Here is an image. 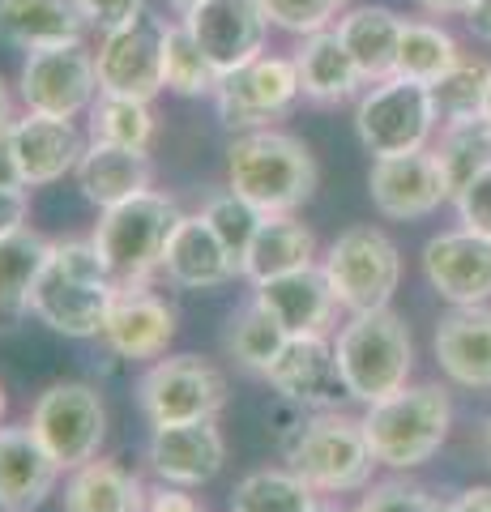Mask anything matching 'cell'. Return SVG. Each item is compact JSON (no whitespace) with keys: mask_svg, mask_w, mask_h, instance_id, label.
<instances>
[{"mask_svg":"<svg viewBox=\"0 0 491 512\" xmlns=\"http://www.w3.org/2000/svg\"><path fill=\"white\" fill-rule=\"evenodd\" d=\"M316 491L287 470H252L231 491V512H308Z\"/></svg>","mask_w":491,"mask_h":512,"instance_id":"d590c367","label":"cell"},{"mask_svg":"<svg viewBox=\"0 0 491 512\" xmlns=\"http://www.w3.org/2000/svg\"><path fill=\"white\" fill-rule=\"evenodd\" d=\"M30 192L26 188H5L0 184V239L30 227Z\"/></svg>","mask_w":491,"mask_h":512,"instance_id":"ee69618b","label":"cell"},{"mask_svg":"<svg viewBox=\"0 0 491 512\" xmlns=\"http://www.w3.org/2000/svg\"><path fill=\"white\" fill-rule=\"evenodd\" d=\"M223 73L214 69V60L201 52V43L193 39V30L184 26V18L167 22L163 39V90L180 94V99H214Z\"/></svg>","mask_w":491,"mask_h":512,"instance_id":"1f68e13d","label":"cell"},{"mask_svg":"<svg viewBox=\"0 0 491 512\" xmlns=\"http://www.w3.org/2000/svg\"><path fill=\"white\" fill-rule=\"evenodd\" d=\"M316 265V235L308 222H299L295 214H265L257 235L244 252L240 278H248L252 286L269 282L278 274H291V269Z\"/></svg>","mask_w":491,"mask_h":512,"instance_id":"f1b7e54d","label":"cell"},{"mask_svg":"<svg viewBox=\"0 0 491 512\" xmlns=\"http://www.w3.org/2000/svg\"><path fill=\"white\" fill-rule=\"evenodd\" d=\"M77 5H82L90 30H99V35H103V30H116L124 22L141 18L150 0H77Z\"/></svg>","mask_w":491,"mask_h":512,"instance_id":"7bdbcfd3","label":"cell"},{"mask_svg":"<svg viewBox=\"0 0 491 512\" xmlns=\"http://www.w3.org/2000/svg\"><path fill=\"white\" fill-rule=\"evenodd\" d=\"M201 218L210 222L218 239H223V248L244 265V252H248L252 235H257L265 214L257 210V205H248L235 188H214L210 197L201 201Z\"/></svg>","mask_w":491,"mask_h":512,"instance_id":"f35d334b","label":"cell"},{"mask_svg":"<svg viewBox=\"0 0 491 512\" xmlns=\"http://www.w3.org/2000/svg\"><path fill=\"white\" fill-rule=\"evenodd\" d=\"M338 372L346 397L359 406H376L410 384L415 372V338H410L406 316L393 308L355 312L334 338Z\"/></svg>","mask_w":491,"mask_h":512,"instance_id":"277c9868","label":"cell"},{"mask_svg":"<svg viewBox=\"0 0 491 512\" xmlns=\"http://www.w3.org/2000/svg\"><path fill=\"white\" fill-rule=\"evenodd\" d=\"M282 457L316 495H351L372 487V474L380 466L363 436V423L342 410L308 414L304 431Z\"/></svg>","mask_w":491,"mask_h":512,"instance_id":"8992f818","label":"cell"},{"mask_svg":"<svg viewBox=\"0 0 491 512\" xmlns=\"http://www.w3.org/2000/svg\"><path fill=\"white\" fill-rule=\"evenodd\" d=\"M163 278L180 291H218L240 278V261L223 248V239L201 214H184L163 252Z\"/></svg>","mask_w":491,"mask_h":512,"instance_id":"603a6c76","label":"cell"},{"mask_svg":"<svg viewBox=\"0 0 491 512\" xmlns=\"http://www.w3.org/2000/svg\"><path fill=\"white\" fill-rule=\"evenodd\" d=\"M432 150L440 158V167L449 171L453 192H457L470 175H479L491 163V120L487 116H470V120L440 124V137L432 141Z\"/></svg>","mask_w":491,"mask_h":512,"instance_id":"8d00e7d4","label":"cell"},{"mask_svg":"<svg viewBox=\"0 0 491 512\" xmlns=\"http://www.w3.org/2000/svg\"><path fill=\"white\" fill-rule=\"evenodd\" d=\"M440 133V111L432 86L410 82V77H385V82L363 86L355 99V137L372 158L415 154L427 150Z\"/></svg>","mask_w":491,"mask_h":512,"instance_id":"52a82bcc","label":"cell"},{"mask_svg":"<svg viewBox=\"0 0 491 512\" xmlns=\"http://www.w3.org/2000/svg\"><path fill=\"white\" fill-rule=\"evenodd\" d=\"M436 367L457 389H491V303L449 308L432 333Z\"/></svg>","mask_w":491,"mask_h":512,"instance_id":"44dd1931","label":"cell"},{"mask_svg":"<svg viewBox=\"0 0 491 512\" xmlns=\"http://www.w3.org/2000/svg\"><path fill=\"white\" fill-rule=\"evenodd\" d=\"M368 197L372 210L389 222H415L436 214L440 205L453 201V180L440 167L436 150H415V154H389L372 158L368 171Z\"/></svg>","mask_w":491,"mask_h":512,"instance_id":"5bb4252c","label":"cell"},{"mask_svg":"<svg viewBox=\"0 0 491 512\" xmlns=\"http://www.w3.org/2000/svg\"><path fill=\"white\" fill-rule=\"evenodd\" d=\"M146 461L163 483L193 491V487H205L218 478V470H223V461H227V440L214 419L150 427Z\"/></svg>","mask_w":491,"mask_h":512,"instance_id":"ac0fdd59","label":"cell"},{"mask_svg":"<svg viewBox=\"0 0 491 512\" xmlns=\"http://www.w3.org/2000/svg\"><path fill=\"white\" fill-rule=\"evenodd\" d=\"M30 427L65 470H77L99 457L107 440V406L94 384L56 380L30 406Z\"/></svg>","mask_w":491,"mask_h":512,"instance_id":"30bf717a","label":"cell"},{"mask_svg":"<svg viewBox=\"0 0 491 512\" xmlns=\"http://www.w3.org/2000/svg\"><path fill=\"white\" fill-rule=\"evenodd\" d=\"M287 342H291V333L278 325L274 312L261 308L257 295H252L244 308H235L231 320H227V355L240 363L244 372L265 376Z\"/></svg>","mask_w":491,"mask_h":512,"instance_id":"4dcf8cb0","label":"cell"},{"mask_svg":"<svg viewBox=\"0 0 491 512\" xmlns=\"http://www.w3.org/2000/svg\"><path fill=\"white\" fill-rule=\"evenodd\" d=\"M269 26L287 30V35H316V30H329L346 9L351 0H261Z\"/></svg>","mask_w":491,"mask_h":512,"instance_id":"ab89813d","label":"cell"},{"mask_svg":"<svg viewBox=\"0 0 491 512\" xmlns=\"http://www.w3.org/2000/svg\"><path fill=\"white\" fill-rule=\"evenodd\" d=\"M304 99L299 69L291 56H257L235 73H223L214 90V111L231 133H257V128H278L282 116Z\"/></svg>","mask_w":491,"mask_h":512,"instance_id":"8fae6325","label":"cell"},{"mask_svg":"<svg viewBox=\"0 0 491 512\" xmlns=\"http://www.w3.org/2000/svg\"><path fill=\"white\" fill-rule=\"evenodd\" d=\"M171 338H176V308L150 286H120L112 312L103 320V342L129 363H154L167 355Z\"/></svg>","mask_w":491,"mask_h":512,"instance_id":"ffe728a7","label":"cell"},{"mask_svg":"<svg viewBox=\"0 0 491 512\" xmlns=\"http://www.w3.org/2000/svg\"><path fill=\"white\" fill-rule=\"evenodd\" d=\"M60 500H65V512H146L150 491L120 461L94 457L86 466L69 470Z\"/></svg>","mask_w":491,"mask_h":512,"instance_id":"f546056e","label":"cell"},{"mask_svg":"<svg viewBox=\"0 0 491 512\" xmlns=\"http://www.w3.org/2000/svg\"><path fill=\"white\" fill-rule=\"evenodd\" d=\"M265 380L278 397L304 406L308 414L338 410V402L346 397L338 355H334V338H329V333H304V338H291L287 346H282V355L274 359V367L265 372Z\"/></svg>","mask_w":491,"mask_h":512,"instance_id":"e0dca14e","label":"cell"},{"mask_svg":"<svg viewBox=\"0 0 491 512\" xmlns=\"http://www.w3.org/2000/svg\"><path fill=\"white\" fill-rule=\"evenodd\" d=\"M479 448H483V461L491 466V414L483 419V431H479Z\"/></svg>","mask_w":491,"mask_h":512,"instance_id":"f5cc1de1","label":"cell"},{"mask_svg":"<svg viewBox=\"0 0 491 512\" xmlns=\"http://www.w3.org/2000/svg\"><path fill=\"white\" fill-rule=\"evenodd\" d=\"M483 116L491 120V86H487V103H483Z\"/></svg>","mask_w":491,"mask_h":512,"instance_id":"9f6ffc18","label":"cell"},{"mask_svg":"<svg viewBox=\"0 0 491 512\" xmlns=\"http://www.w3.org/2000/svg\"><path fill=\"white\" fill-rule=\"evenodd\" d=\"M180 205L167 192H137V197L99 210L94 222V248H99L107 274L120 286H150L154 274H163V252L167 239L180 222Z\"/></svg>","mask_w":491,"mask_h":512,"instance_id":"5b68a950","label":"cell"},{"mask_svg":"<svg viewBox=\"0 0 491 512\" xmlns=\"http://www.w3.org/2000/svg\"><path fill=\"white\" fill-rule=\"evenodd\" d=\"M487 86H491V64L487 60H479V56L457 60L440 82H432V99H436V111H440V124L483 116Z\"/></svg>","mask_w":491,"mask_h":512,"instance_id":"74e56055","label":"cell"},{"mask_svg":"<svg viewBox=\"0 0 491 512\" xmlns=\"http://www.w3.org/2000/svg\"><path fill=\"white\" fill-rule=\"evenodd\" d=\"M13 120H18V103H13V90H9V82H5V77H0V133H9Z\"/></svg>","mask_w":491,"mask_h":512,"instance_id":"f907efd6","label":"cell"},{"mask_svg":"<svg viewBox=\"0 0 491 512\" xmlns=\"http://www.w3.org/2000/svg\"><path fill=\"white\" fill-rule=\"evenodd\" d=\"M9 146L18 158L22 184L26 188H43L65 180L69 171H77L82 154L90 141L77 133L73 120H56V116H39V111H22L9 128Z\"/></svg>","mask_w":491,"mask_h":512,"instance_id":"d6986e66","label":"cell"},{"mask_svg":"<svg viewBox=\"0 0 491 512\" xmlns=\"http://www.w3.org/2000/svg\"><path fill=\"white\" fill-rule=\"evenodd\" d=\"M321 269H325L329 286H334L338 308L351 316L389 308L402 286V252L385 231L372 227V222L346 227L334 244L325 248Z\"/></svg>","mask_w":491,"mask_h":512,"instance_id":"ba28073f","label":"cell"},{"mask_svg":"<svg viewBox=\"0 0 491 512\" xmlns=\"http://www.w3.org/2000/svg\"><path fill=\"white\" fill-rule=\"evenodd\" d=\"M295 69H299V86H304V99L316 107H342L363 94V73L355 56L346 52V43L338 39V30H316L304 35L295 47Z\"/></svg>","mask_w":491,"mask_h":512,"instance_id":"d4e9b609","label":"cell"},{"mask_svg":"<svg viewBox=\"0 0 491 512\" xmlns=\"http://www.w3.org/2000/svg\"><path fill=\"white\" fill-rule=\"evenodd\" d=\"M440 495L410 483V478H385V483L363 487V500L351 512H436Z\"/></svg>","mask_w":491,"mask_h":512,"instance_id":"60d3db41","label":"cell"},{"mask_svg":"<svg viewBox=\"0 0 491 512\" xmlns=\"http://www.w3.org/2000/svg\"><path fill=\"white\" fill-rule=\"evenodd\" d=\"M47 252H52V239L30 227L0 239V312H26L30 286L39 282Z\"/></svg>","mask_w":491,"mask_h":512,"instance_id":"e575fe53","label":"cell"},{"mask_svg":"<svg viewBox=\"0 0 491 512\" xmlns=\"http://www.w3.org/2000/svg\"><path fill=\"white\" fill-rule=\"evenodd\" d=\"M363 436L372 457L385 470H419L427 466L449 440L453 427V397L445 384H406L376 406H363Z\"/></svg>","mask_w":491,"mask_h":512,"instance_id":"3957f363","label":"cell"},{"mask_svg":"<svg viewBox=\"0 0 491 512\" xmlns=\"http://www.w3.org/2000/svg\"><path fill=\"white\" fill-rule=\"evenodd\" d=\"M5 410H9V397H5V384H0V419H5Z\"/></svg>","mask_w":491,"mask_h":512,"instance_id":"11a10c76","label":"cell"},{"mask_svg":"<svg viewBox=\"0 0 491 512\" xmlns=\"http://www.w3.org/2000/svg\"><path fill=\"white\" fill-rule=\"evenodd\" d=\"M0 184L5 188H26L22 171H18V158H13V146H9V133H0Z\"/></svg>","mask_w":491,"mask_h":512,"instance_id":"7dc6e473","label":"cell"},{"mask_svg":"<svg viewBox=\"0 0 491 512\" xmlns=\"http://www.w3.org/2000/svg\"><path fill=\"white\" fill-rule=\"evenodd\" d=\"M453 210H457V222H462V227L491 235V163L453 192Z\"/></svg>","mask_w":491,"mask_h":512,"instance_id":"b9f144b4","label":"cell"},{"mask_svg":"<svg viewBox=\"0 0 491 512\" xmlns=\"http://www.w3.org/2000/svg\"><path fill=\"white\" fill-rule=\"evenodd\" d=\"M18 99L26 111H39V116H56V120L86 116L90 103L99 99L94 52L86 43L26 52L22 73H18Z\"/></svg>","mask_w":491,"mask_h":512,"instance_id":"7c38bea8","label":"cell"},{"mask_svg":"<svg viewBox=\"0 0 491 512\" xmlns=\"http://www.w3.org/2000/svg\"><path fill=\"white\" fill-rule=\"evenodd\" d=\"M146 512H205V508L193 500V495H188V487H171V483H163V487H154V491H150Z\"/></svg>","mask_w":491,"mask_h":512,"instance_id":"f6af8a7d","label":"cell"},{"mask_svg":"<svg viewBox=\"0 0 491 512\" xmlns=\"http://www.w3.org/2000/svg\"><path fill=\"white\" fill-rule=\"evenodd\" d=\"M462 43H457L445 22H406L402 26V47H398V77H410V82L432 86L440 82L457 60H462Z\"/></svg>","mask_w":491,"mask_h":512,"instance_id":"836d02e7","label":"cell"},{"mask_svg":"<svg viewBox=\"0 0 491 512\" xmlns=\"http://www.w3.org/2000/svg\"><path fill=\"white\" fill-rule=\"evenodd\" d=\"M402 26L406 18H398L389 5H351L334 22L338 39L346 43V52L355 56L363 82H385V77L398 73V47H402Z\"/></svg>","mask_w":491,"mask_h":512,"instance_id":"83f0119b","label":"cell"},{"mask_svg":"<svg viewBox=\"0 0 491 512\" xmlns=\"http://www.w3.org/2000/svg\"><path fill=\"white\" fill-rule=\"evenodd\" d=\"M184 26L193 30V39L218 73H235L265 56L269 18L261 0H201L197 9L184 13Z\"/></svg>","mask_w":491,"mask_h":512,"instance_id":"2e32d148","label":"cell"},{"mask_svg":"<svg viewBox=\"0 0 491 512\" xmlns=\"http://www.w3.org/2000/svg\"><path fill=\"white\" fill-rule=\"evenodd\" d=\"M137 406L150 427L218 419L227 406V376L201 355L154 359L137 380Z\"/></svg>","mask_w":491,"mask_h":512,"instance_id":"9c48e42d","label":"cell"},{"mask_svg":"<svg viewBox=\"0 0 491 512\" xmlns=\"http://www.w3.org/2000/svg\"><path fill=\"white\" fill-rule=\"evenodd\" d=\"M86 13L77 0H0V43L18 52L86 43Z\"/></svg>","mask_w":491,"mask_h":512,"instance_id":"484cf974","label":"cell"},{"mask_svg":"<svg viewBox=\"0 0 491 512\" xmlns=\"http://www.w3.org/2000/svg\"><path fill=\"white\" fill-rule=\"evenodd\" d=\"M65 466L47 453L35 427H0V508L35 512L56 491Z\"/></svg>","mask_w":491,"mask_h":512,"instance_id":"7402d4cb","label":"cell"},{"mask_svg":"<svg viewBox=\"0 0 491 512\" xmlns=\"http://www.w3.org/2000/svg\"><path fill=\"white\" fill-rule=\"evenodd\" d=\"M308 512H346V508H338V495H316Z\"/></svg>","mask_w":491,"mask_h":512,"instance_id":"816d5d0a","label":"cell"},{"mask_svg":"<svg viewBox=\"0 0 491 512\" xmlns=\"http://www.w3.org/2000/svg\"><path fill=\"white\" fill-rule=\"evenodd\" d=\"M0 512H5V508H0Z\"/></svg>","mask_w":491,"mask_h":512,"instance_id":"6f0895ef","label":"cell"},{"mask_svg":"<svg viewBox=\"0 0 491 512\" xmlns=\"http://www.w3.org/2000/svg\"><path fill=\"white\" fill-rule=\"evenodd\" d=\"M423 278L449 308L491 303V235L474 227L432 235L423 244Z\"/></svg>","mask_w":491,"mask_h":512,"instance_id":"9a60e30c","label":"cell"},{"mask_svg":"<svg viewBox=\"0 0 491 512\" xmlns=\"http://www.w3.org/2000/svg\"><path fill=\"white\" fill-rule=\"evenodd\" d=\"M321 184V167L308 141L282 128L240 133L227 146V188H235L261 214H295L312 201Z\"/></svg>","mask_w":491,"mask_h":512,"instance_id":"7a4b0ae2","label":"cell"},{"mask_svg":"<svg viewBox=\"0 0 491 512\" xmlns=\"http://www.w3.org/2000/svg\"><path fill=\"white\" fill-rule=\"evenodd\" d=\"M120 295L94 239H52L39 282L30 286L26 312L65 338H103V320Z\"/></svg>","mask_w":491,"mask_h":512,"instance_id":"6da1fadb","label":"cell"},{"mask_svg":"<svg viewBox=\"0 0 491 512\" xmlns=\"http://www.w3.org/2000/svg\"><path fill=\"white\" fill-rule=\"evenodd\" d=\"M453 512H491V487H466L453 495Z\"/></svg>","mask_w":491,"mask_h":512,"instance_id":"681fc988","label":"cell"},{"mask_svg":"<svg viewBox=\"0 0 491 512\" xmlns=\"http://www.w3.org/2000/svg\"><path fill=\"white\" fill-rule=\"evenodd\" d=\"M163 39L167 18H154L150 9L116 30H103L94 47L99 94H129L154 103V94H163Z\"/></svg>","mask_w":491,"mask_h":512,"instance_id":"4fadbf2b","label":"cell"},{"mask_svg":"<svg viewBox=\"0 0 491 512\" xmlns=\"http://www.w3.org/2000/svg\"><path fill=\"white\" fill-rule=\"evenodd\" d=\"M90 141H107V146L124 150H150L158 137V116L150 99H129V94H99L86 111Z\"/></svg>","mask_w":491,"mask_h":512,"instance_id":"d6a6232c","label":"cell"},{"mask_svg":"<svg viewBox=\"0 0 491 512\" xmlns=\"http://www.w3.org/2000/svg\"><path fill=\"white\" fill-rule=\"evenodd\" d=\"M415 5L427 13V18H440V22H445V18H466L474 0H415Z\"/></svg>","mask_w":491,"mask_h":512,"instance_id":"bcb514c9","label":"cell"},{"mask_svg":"<svg viewBox=\"0 0 491 512\" xmlns=\"http://www.w3.org/2000/svg\"><path fill=\"white\" fill-rule=\"evenodd\" d=\"M265 312H274V320L291 338H304V333H329L338 320V299L334 286H329L321 265H304L291 269V274H278L269 282H257V291Z\"/></svg>","mask_w":491,"mask_h":512,"instance_id":"cb8c5ba5","label":"cell"},{"mask_svg":"<svg viewBox=\"0 0 491 512\" xmlns=\"http://www.w3.org/2000/svg\"><path fill=\"white\" fill-rule=\"evenodd\" d=\"M466 26H470L474 39L491 43V0H474L470 13H466Z\"/></svg>","mask_w":491,"mask_h":512,"instance_id":"c3c4849f","label":"cell"},{"mask_svg":"<svg viewBox=\"0 0 491 512\" xmlns=\"http://www.w3.org/2000/svg\"><path fill=\"white\" fill-rule=\"evenodd\" d=\"M197 5H201V0H167V9H171V13H180V18H184L188 9H197Z\"/></svg>","mask_w":491,"mask_h":512,"instance_id":"db71d44e","label":"cell"},{"mask_svg":"<svg viewBox=\"0 0 491 512\" xmlns=\"http://www.w3.org/2000/svg\"><path fill=\"white\" fill-rule=\"evenodd\" d=\"M73 175L90 205L112 210V205L154 188V158L150 150H124V146H107V141H90Z\"/></svg>","mask_w":491,"mask_h":512,"instance_id":"4316f807","label":"cell"}]
</instances>
